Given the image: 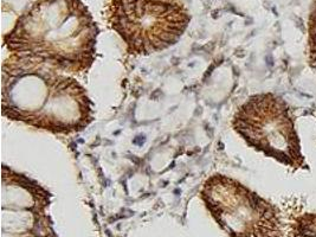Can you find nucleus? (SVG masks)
Instances as JSON below:
<instances>
[{
  "instance_id": "obj_1",
  "label": "nucleus",
  "mask_w": 316,
  "mask_h": 237,
  "mask_svg": "<svg viewBox=\"0 0 316 237\" xmlns=\"http://www.w3.org/2000/svg\"><path fill=\"white\" fill-rule=\"evenodd\" d=\"M100 28L82 0H36L4 35L10 56L82 75L96 59Z\"/></svg>"
},
{
  "instance_id": "obj_2",
  "label": "nucleus",
  "mask_w": 316,
  "mask_h": 237,
  "mask_svg": "<svg viewBox=\"0 0 316 237\" xmlns=\"http://www.w3.org/2000/svg\"><path fill=\"white\" fill-rule=\"evenodd\" d=\"M1 79V111L8 120L54 134L81 132L94 121L87 90L64 72L10 56Z\"/></svg>"
},
{
  "instance_id": "obj_3",
  "label": "nucleus",
  "mask_w": 316,
  "mask_h": 237,
  "mask_svg": "<svg viewBox=\"0 0 316 237\" xmlns=\"http://www.w3.org/2000/svg\"><path fill=\"white\" fill-rule=\"evenodd\" d=\"M104 14L133 56L174 45L191 21L187 9L178 0H108Z\"/></svg>"
},
{
  "instance_id": "obj_4",
  "label": "nucleus",
  "mask_w": 316,
  "mask_h": 237,
  "mask_svg": "<svg viewBox=\"0 0 316 237\" xmlns=\"http://www.w3.org/2000/svg\"><path fill=\"white\" fill-rule=\"evenodd\" d=\"M200 198L230 237H283L278 209L227 175L209 177Z\"/></svg>"
},
{
  "instance_id": "obj_5",
  "label": "nucleus",
  "mask_w": 316,
  "mask_h": 237,
  "mask_svg": "<svg viewBox=\"0 0 316 237\" xmlns=\"http://www.w3.org/2000/svg\"><path fill=\"white\" fill-rule=\"evenodd\" d=\"M232 127L267 157L293 168L307 166L289 107L281 97L271 93L250 96L235 113Z\"/></svg>"
},
{
  "instance_id": "obj_6",
  "label": "nucleus",
  "mask_w": 316,
  "mask_h": 237,
  "mask_svg": "<svg viewBox=\"0 0 316 237\" xmlns=\"http://www.w3.org/2000/svg\"><path fill=\"white\" fill-rule=\"evenodd\" d=\"M290 237H316V214H303L294 219Z\"/></svg>"
},
{
  "instance_id": "obj_7",
  "label": "nucleus",
  "mask_w": 316,
  "mask_h": 237,
  "mask_svg": "<svg viewBox=\"0 0 316 237\" xmlns=\"http://www.w3.org/2000/svg\"><path fill=\"white\" fill-rule=\"evenodd\" d=\"M308 58L310 67L316 71V0L312 1L308 21Z\"/></svg>"
}]
</instances>
